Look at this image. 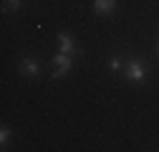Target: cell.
I'll return each instance as SVG.
<instances>
[{
    "label": "cell",
    "instance_id": "cell-6",
    "mask_svg": "<svg viewBox=\"0 0 159 152\" xmlns=\"http://www.w3.org/2000/svg\"><path fill=\"white\" fill-rule=\"evenodd\" d=\"M8 140H10V129H8V127H3V132H0V145L5 147V145H8Z\"/></svg>",
    "mask_w": 159,
    "mask_h": 152
},
{
    "label": "cell",
    "instance_id": "cell-7",
    "mask_svg": "<svg viewBox=\"0 0 159 152\" xmlns=\"http://www.w3.org/2000/svg\"><path fill=\"white\" fill-rule=\"evenodd\" d=\"M121 69H124L121 59H111V71H121Z\"/></svg>",
    "mask_w": 159,
    "mask_h": 152
},
{
    "label": "cell",
    "instance_id": "cell-3",
    "mask_svg": "<svg viewBox=\"0 0 159 152\" xmlns=\"http://www.w3.org/2000/svg\"><path fill=\"white\" fill-rule=\"evenodd\" d=\"M58 43H61V51H63V53H71V56H73L76 46H73V38H71L68 33H61V36H58Z\"/></svg>",
    "mask_w": 159,
    "mask_h": 152
},
{
    "label": "cell",
    "instance_id": "cell-2",
    "mask_svg": "<svg viewBox=\"0 0 159 152\" xmlns=\"http://www.w3.org/2000/svg\"><path fill=\"white\" fill-rule=\"evenodd\" d=\"M53 64L58 66V69L53 71V76L58 79V76H63V74H66V71H68V69L73 66V56H71V53H63V51H61V53H56V59H53Z\"/></svg>",
    "mask_w": 159,
    "mask_h": 152
},
{
    "label": "cell",
    "instance_id": "cell-5",
    "mask_svg": "<svg viewBox=\"0 0 159 152\" xmlns=\"http://www.w3.org/2000/svg\"><path fill=\"white\" fill-rule=\"evenodd\" d=\"M20 69H23L25 74H30V76H33V74L38 76V71H41V66H38V61H35V59H23Z\"/></svg>",
    "mask_w": 159,
    "mask_h": 152
},
{
    "label": "cell",
    "instance_id": "cell-1",
    "mask_svg": "<svg viewBox=\"0 0 159 152\" xmlns=\"http://www.w3.org/2000/svg\"><path fill=\"white\" fill-rule=\"evenodd\" d=\"M124 71H126V79L129 81H134V84H142L144 79H147V66H144V61H129L126 66H124Z\"/></svg>",
    "mask_w": 159,
    "mask_h": 152
},
{
    "label": "cell",
    "instance_id": "cell-4",
    "mask_svg": "<svg viewBox=\"0 0 159 152\" xmlns=\"http://www.w3.org/2000/svg\"><path fill=\"white\" fill-rule=\"evenodd\" d=\"M116 8V0H93V10L96 13H111Z\"/></svg>",
    "mask_w": 159,
    "mask_h": 152
},
{
    "label": "cell",
    "instance_id": "cell-9",
    "mask_svg": "<svg viewBox=\"0 0 159 152\" xmlns=\"http://www.w3.org/2000/svg\"><path fill=\"white\" fill-rule=\"evenodd\" d=\"M157 53H159V46H157Z\"/></svg>",
    "mask_w": 159,
    "mask_h": 152
},
{
    "label": "cell",
    "instance_id": "cell-8",
    "mask_svg": "<svg viewBox=\"0 0 159 152\" xmlns=\"http://www.w3.org/2000/svg\"><path fill=\"white\" fill-rule=\"evenodd\" d=\"M5 3H8V8H18V5H20V0H5Z\"/></svg>",
    "mask_w": 159,
    "mask_h": 152
}]
</instances>
